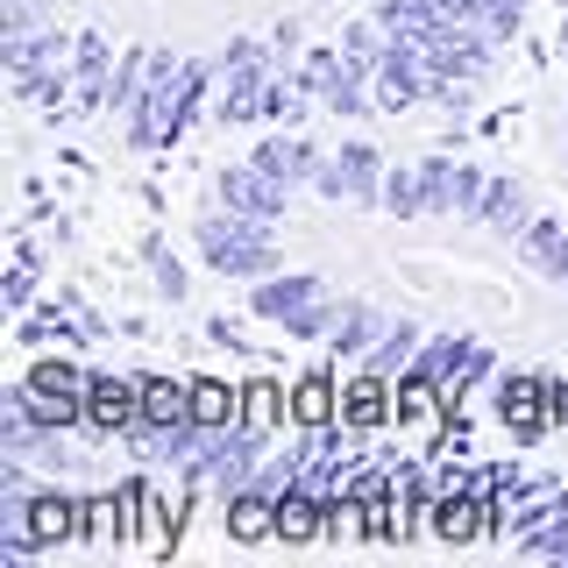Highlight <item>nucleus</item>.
Listing matches in <instances>:
<instances>
[{"label":"nucleus","mask_w":568,"mask_h":568,"mask_svg":"<svg viewBox=\"0 0 568 568\" xmlns=\"http://www.w3.org/2000/svg\"><path fill=\"white\" fill-rule=\"evenodd\" d=\"M192 242H200L206 271H213V277H227V284H256V277L284 271V256H277V227H271V221H248V213H235V206L200 213Z\"/></svg>","instance_id":"f257e3e1"},{"label":"nucleus","mask_w":568,"mask_h":568,"mask_svg":"<svg viewBox=\"0 0 568 568\" xmlns=\"http://www.w3.org/2000/svg\"><path fill=\"white\" fill-rule=\"evenodd\" d=\"M271 434L277 426H256V419H235V426H213L206 434V448H200V462H192V476L185 484L192 490H206V497H235V490H248L256 484V469H263V455H271Z\"/></svg>","instance_id":"f03ea898"},{"label":"nucleus","mask_w":568,"mask_h":568,"mask_svg":"<svg viewBox=\"0 0 568 568\" xmlns=\"http://www.w3.org/2000/svg\"><path fill=\"white\" fill-rule=\"evenodd\" d=\"M271 36H235V43L221 50V85H213V121H221V129H248V121H256V106H263V85L277 79L271 71Z\"/></svg>","instance_id":"7ed1b4c3"},{"label":"nucleus","mask_w":568,"mask_h":568,"mask_svg":"<svg viewBox=\"0 0 568 568\" xmlns=\"http://www.w3.org/2000/svg\"><path fill=\"white\" fill-rule=\"evenodd\" d=\"M390 36V29H384ZM369 100H377V114H405V106L434 100V71H426V50L405 43V36H390L377 71H369Z\"/></svg>","instance_id":"20e7f679"},{"label":"nucleus","mask_w":568,"mask_h":568,"mask_svg":"<svg viewBox=\"0 0 568 568\" xmlns=\"http://www.w3.org/2000/svg\"><path fill=\"white\" fill-rule=\"evenodd\" d=\"M384 156L369 150L363 135H348L342 150L327 156V164L313 171V185H320V200H348V206H384Z\"/></svg>","instance_id":"39448f33"},{"label":"nucleus","mask_w":568,"mask_h":568,"mask_svg":"<svg viewBox=\"0 0 568 568\" xmlns=\"http://www.w3.org/2000/svg\"><path fill=\"white\" fill-rule=\"evenodd\" d=\"M71 50H79V36L58 29V22H43V29H29V36H8V79H14V93L36 100V85H43L50 71H64Z\"/></svg>","instance_id":"423d86ee"},{"label":"nucleus","mask_w":568,"mask_h":568,"mask_svg":"<svg viewBox=\"0 0 568 568\" xmlns=\"http://www.w3.org/2000/svg\"><path fill=\"white\" fill-rule=\"evenodd\" d=\"M135 419H142V377L93 369V377H85V434H93V440H121Z\"/></svg>","instance_id":"0eeeda50"},{"label":"nucleus","mask_w":568,"mask_h":568,"mask_svg":"<svg viewBox=\"0 0 568 568\" xmlns=\"http://www.w3.org/2000/svg\"><path fill=\"white\" fill-rule=\"evenodd\" d=\"M327 298V277H313V271H271V277H256L248 284V313L256 320H298L306 306H320Z\"/></svg>","instance_id":"6e6552de"},{"label":"nucleus","mask_w":568,"mask_h":568,"mask_svg":"<svg viewBox=\"0 0 568 568\" xmlns=\"http://www.w3.org/2000/svg\"><path fill=\"white\" fill-rule=\"evenodd\" d=\"M213 200L221 206H235V213H248V221H284V200H292V192L277 185V178H263L256 164H227L221 178H213Z\"/></svg>","instance_id":"1a4fd4ad"},{"label":"nucleus","mask_w":568,"mask_h":568,"mask_svg":"<svg viewBox=\"0 0 568 568\" xmlns=\"http://www.w3.org/2000/svg\"><path fill=\"white\" fill-rule=\"evenodd\" d=\"M248 164H256L263 178H277L284 192H298V185H313V171L327 164V156H320L298 129H271V135L256 142V150H248Z\"/></svg>","instance_id":"9d476101"},{"label":"nucleus","mask_w":568,"mask_h":568,"mask_svg":"<svg viewBox=\"0 0 568 568\" xmlns=\"http://www.w3.org/2000/svg\"><path fill=\"white\" fill-rule=\"evenodd\" d=\"M114 64H121V50L106 43L100 29H79V50H71V85H79V114H106V93H114Z\"/></svg>","instance_id":"9b49d317"},{"label":"nucleus","mask_w":568,"mask_h":568,"mask_svg":"<svg viewBox=\"0 0 568 568\" xmlns=\"http://www.w3.org/2000/svg\"><path fill=\"white\" fill-rule=\"evenodd\" d=\"M79 519H85V497H71L64 484H50V490H29V540L43 547H71L79 540Z\"/></svg>","instance_id":"f8f14e48"},{"label":"nucleus","mask_w":568,"mask_h":568,"mask_svg":"<svg viewBox=\"0 0 568 568\" xmlns=\"http://www.w3.org/2000/svg\"><path fill=\"white\" fill-rule=\"evenodd\" d=\"M469 348H476V334H426L419 342V355H413V369H405L398 384H426V390H440L448 398V384L462 377V363H469Z\"/></svg>","instance_id":"ddd939ff"},{"label":"nucleus","mask_w":568,"mask_h":568,"mask_svg":"<svg viewBox=\"0 0 568 568\" xmlns=\"http://www.w3.org/2000/svg\"><path fill=\"white\" fill-rule=\"evenodd\" d=\"M497 419H505L519 440L547 434V426H555V413H547V384L540 377H497Z\"/></svg>","instance_id":"4468645a"},{"label":"nucleus","mask_w":568,"mask_h":568,"mask_svg":"<svg viewBox=\"0 0 568 568\" xmlns=\"http://www.w3.org/2000/svg\"><path fill=\"white\" fill-rule=\"evenodd\" d=\"M476 221L497 227V235H526L532 227V200H526V185L511 171H490V185H484V206H476Z\"/></svg>","instance_id":"2eb2a0df"},{"label":"nucleus","mask_w":568,"mask_h":568,"mask_svg":"<svg viewBox=\"0 0 568 568\" xmlns=\"http://www.w3.org/2000/svg\"><path fill=\"white\" fill-rule=\"evenodd\" d=\"M377 334H384V313L369 306V298H342V320H334L327 348L342 355V363H355V369H363V355L377 348Z\"/></svg>","instance_id":"dca6fc26"},{"label":"nucleus","mask_w":568,"mask_h":568,"mask_svg":"<svg viewBox=\"0 0 568 568\" xmlns=\"http://www.w3.org/2000/svg\"><path fill=\"white\" fill-rule=\"evenodd\" d=\"M227 540H242V547L277 540V497H271V490H256V484L227 497Z\"/></svg>","instance_id":"f3484780"},{"label":"nucleus","mask_w":568,"mask_h":568,"mask_svg":"<svg viewBox=\"0 0 568 568\" xmlns=\"http://www.w3.org/2000/svg\"><path fill=\"white\" fill-rule=\"evenodd\" d=\"M419 342H426V327H419V320H405V313H398V320H384V334H377V348L363 355V369H377V377H390V384H398L405 369H413Z\"/></svg>","instance_id":"a211bd4d"},{"label":"nucleus","mask_w":568,"mask_h":568,"mask_svg":"<svg viewBox=\"0 0 568 568\" xmlns=\"http://www.w3.org/2000/svg\"><path fill=\"white\" fill-rule=\"evenodd\" d=\"M526 263L532 271H547L555 284H568V221H555V213H532V227L519 235Z\"/></svg>","instance_id":"6ab92c4d"},{"label":"nucleus","mask_w":568,"mask_h":568,"mask_svg":"<svg viewBox=\"0 0 568 568\" xmlns=\"http://www.w3.org/2000/svg\"><path fill=\"white\" fill-rule=\"evenodd\" d=\"M129 511H135V497H129V484H121L114 497H85V519H79V540H85V547H114V540H129Z\"/></svg>","instance_id":"aec40b11"},{"label":"nucleus","mask_w":568,"mask_h":568,"mask_svg":"<svg viewBox=\"0 0 568 568\" xmlns=\"http://www.w3.org/2000/svg\"><path fill=\"white\" fill-rule=\"evenodd\" d=\"M342 419L355 426V434H369V426L390 419V377H377V369H363L348 390H342Z\"/></svg>","instance_id":"412c9836"},{"label":"nucleus","mask_w":568,"mask_h":568,"mask_svg":"<svg viewBox=\"0 0 568 568\" xmlns=\"http://www.w3.org/2000/svg\"><path fill=\"white\" fill-rule=\"evenodd\" d=\"M342 419V390H334L327 369H313V377L292 384V426H334Z\"/></svg>","instance_id":"4be33fe9"},{"label":"nucleus","mask_w":568,"mask_h":568,"mask_svg":"<svg viewBox=\"0 0 568 568\" xmlns=\"http://www.w3.org/2000/svg\"><path fill=\"white\" fill-rule=\"evenodd\" d=\"M142 419H150V426H185V419H192V384H178V377H142Z\"/></svg>","instance_id":"5701e85b"},{"label":"nucleus","mask_w":568,"mask_h":568,"mask_svg":"<svg viewBox=\"0 0 568 568\" xmlns=\"http://www.w3.org/2000/svg\"><path fill=\"white\" fill-rule=\"evenodd\" d=\"M192 419L200 426H235L242 419V390L221 377H192Z\"/></svg>","instance_id":"b1692460"},{"label":"nucleus","mask_w":568,"mask_h":568,"mask_svg":"<svg viewBox=\"0 0 568 568\" xmlns=\"http://www.w3.org/2000/svg\"><path fill=\"white\" fill-rule=\"evenodd\" d=\"M142 263H150V284H156V298H164V306H185V263L171 256L164 248V235H142Z\"/></svg>","instance_id":"393cba45"},{"label":"nucleus","mask_w":568,"mask_h":568,"mask_svg":"<svg viewBox=\"0 0 568 568\" xmlns=\"http://www.w3.org/2000/svg\"><path fill=\"white\" fill-rule=\"evenodd\" d=\"M242 419H256V426H284V419H292V390H277L271 377L242 384Z\"/></svg>","instance_id":"a878e982"},{"label":"nucleus","mask_w":568,"mask_h":568,"mask_svg":"<svg viewBox=\"0 0 568 568\" xmlns=\"http://www.w3.org/2000/svg\"><path fill=\"white\" fill-rule=\"evenodd\" d=\"M384 213H398V221H419L426 200H419V164H390L384 171Z\"/></svg>","instance_id":"bb28decb"},{"label":"nucleus","mask_w":568,"mask_h":568,"mask_svg":"<svg viewBox=\"0 0 568 568\" xmlns=\"http://www.w3.org/2000/svg\"><path fill=\"white\" fill-rule=\"evenodd\" d=\"M142 79H150V50H121L114 64V93H106V114H129L142 100Z\"/></svg>","instance_id":"cd10ccee"},{"label":"nucleus","mask_w":568,"mask_h":568,"mask_svg":"<svg viewBox=\"0 0 568 568\" xmlns=\"http://www.w3.org/2000/svg\"><path fill=\"white\" fill-rule=\"evenodd\" d=\"M85 377H93V369L64 363V355H43V363L29 369V384H36V390H58V398H85Z\"/></svg>","instance_id":"c85d7f7f"},{"label":"nucleus","mask_w":568,"mask_h":568,"mask_svg":"<svg viewBox=\"0 0 568 568\" xmlns=\"http://www.w3.org/2000/svg\"><path fill=\"white\" fill-rule=\"evenodd\" d=\"M419 200L426 213H455V156H426L419 164Z\"/></svg>","instance_id":"c756f323"},{"label":"nucleus","mask_w":568,"mask_h":568,"mask_svg":"<svg viewBox=\"0 0 568 568\" xmlns=\"http://www.w3.org/2000/svg\"><path fill=\"white\" fill-rule=\"evenodd\" d=\"M476 29H484L490 43H511V36L526 29V0H476Z\"/></svg>","instance_id":"7c9ffc66"},{"label":"nucleus","mask_w":568,"mask_h":568,"mask_svg":"<svg viewBox=\"0 0 568 568\" xmlns=\"http://www.w3.org/2000/svg\"><path fill=\"white\" fill-rule=\"evenodd\" d=\"M334 320H342V306H334V298H320V306H306L298 320H284V334H292V342H327Z\"/></svg>","instance_id":"2f4dec72"},{"label":"nucleus","mask_w":568,"mask_h":568,"mask_svg":"<svg viewBox=\"0 0 568 568\" xmlns=\"http://www.w3.org/2000/svg\"><path fill=\"white\" fill-rule=\"evenodd\" d=\"M490 369H497V355H490L484 342H476V348H469V363H462V377L448 384V398H469V390H476V384H484V377H490Z\"/></svg>","instance_id":"473e14b6"},{"label":"nucleus","mask_w":568,"mask_h":568,"mask_svg":"<svg viewBox=\"0 0 568 568\" xmlns=\"http://www.w3.org/2000/svg\"><path fill=\"white\" fill-rule=\"evenodd\" d=\"M8 313H36V271H29V263L8 271Z\"/></svg>","instance_id":"72a5a7b5"},{"label":"nucleus","mask_w":568,"mask_h":568,"mask_svg":"<svg viewBox=\"0 0 568 568\" xmlns=\"http://www.w3.org/2000/svg\"><path fill=\"white\" fill-rule=\"evenodd\" d=\"M206 342H213V348H242V327L221 313V320H206Z\"/></svg>","instance_id":"f704fd0d"},{"label":"nucleus","mask_w":568,"mask_h":568,"mask_svg":"<svg viewBox=\"0 0 568 568\" xmlns=\"http://www.w3.org/2000/svg\"><path fill=\"white\" fill-rule=\"evenodd\" d=\"M547 413H555V426H568V377H547Z\"/></svg>","instance_id":"c9c22d12"},{"label":"nucleus","mask_w":568,"mask_h":568,"mask_svg":"<svg viewBox=\"0 0 568 568\" xmlns=\"http://www.w3.org/2000/svg\"><path fill=\"white\" fill-rule=\"evenodd\" d=\"M271 50H277V58H292V50H298V22H277L271 29Z\"/></svg>","instance_id":"e433bc0d"},{"label":"nucleus","mask_w":568,"mask_h":568,"mask_svg":"<svg viewBox=\"0 0 568 568\" xmlns=\"http://www.w3.org/2000/svg\"><path fill=\"white\" fill-rule=\"evenodd\" d=\"M561 561H568V547H561Z\"/></svg>","instance_id":"4c0bfd02"}]
</instances>
